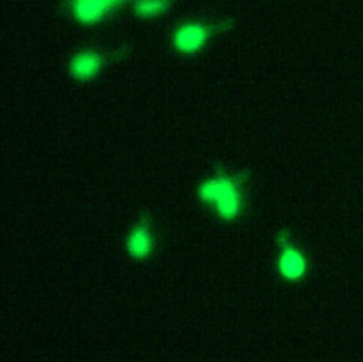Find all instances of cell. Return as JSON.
Masks as SVG:
<instances>
[{
	"instance_id": "obj_3",
	"label": "cell",
	"mask_w": 363,
	"mask_h": 362,
	"mask_svg": "<svg viewBox=\"0 0 363 362\" xmlns=\"http://www.w3.org/2000/svg\"><path fill=\"white\" fill-rule=\"evenodd\" d=\"M129 53L128 45L115 50L79 48L74 51L67 62L68 77L75 82H89L98 78L111 64L122 60Z\"/></svg>"
},
{
	"instance_id": "obj_6",
	"label": "cell",
	"mask_w": 363,
	"mask_h": 362,
	"mask_svg": "<svg viewBox=\"0 0 363 362\" xmlns=\"http://www.w3.org/2000/svg\"><path fill=\"white\" fill-rule=\"evenodd\" d=\"M155 240L147 216H142L130 229L126 238V250L135 260H143L153 251Z\"/></svg>"
},
{
	"instance_id": "obj_1",
	"label": "cell",
	"mask_w": 363,
	"mask_h": 362,
	"mask_svg": "<svg viewBox=\"0 0 363 362\" xmlns=\"http://www.w3.org/2000/svg\"><path fill=\"white\" fill-rule=\"evenodd\" d=\"M245 176L244 172L214 170L199 183L196 190L199 202L224 221L237 220L245 206Z\"/></svg>"
},
{
	"instance_id": "obj_4",
	"label": "cell",
	"mask_w": 363,
	"mask_h": 362,
	"mask_svg": "<svg viewBox=\"0 0 363 362\" xmlns=\"http://www.w3.org/2000/svg\"><path fill=\"white\" fill-rule=\"evenodd\" d=\"M133 0H65L68 16L81 26H96Z\"/></svg>"
},
{
	"instance_id": "obj_7",
	"label": "cell",
	"mask_w": 363,
	"mask_h": 362,
	"mask_svg": "<svg viewBox=\"0 0 363 362\" xmlns=\"http://www.w3.org/2000/svg\"><path fill=\"white\" fill-rule=\"evenodd\" d=\"M174 3L176 0H133L130 11L140 20H152L167 14Z\"/></svg>"
},
{
	"instance_id": "obj_2",
	"label": "cell",
	"mask_w": 363,
	"mask_h": 362,
	"mask_svg": "<svg viewBox=\"0 0 363 362\" xmlns=\"http://www.w3.org/2000/svg\"><path fill=\"white\" fill-rule=\"evenodd\" d=\"M235 26L231 16L217 18H187L179 21L170 33L173 50L182 55L201 53L220 34L228 33Z\"/></svg>"
},
{
	"instance_id": "obj_5",
	"label": "cell",
	"mask_w": 363,
	"mask_h": 362,
	"mask_svg": "<svg viewBox=\"0 0 363 362\" xmlns=\"http://www.w3.org/2000/svg\"><path fill=\"white\" fill-rule=\"evenodd\" d=\"M277 246H278L277 270L279 275L289 283H295L305 278L309 270L308 258L302 250H299L295 244H292L286 230H281L277 234Z\"/></svg>"
}]
</instances>
